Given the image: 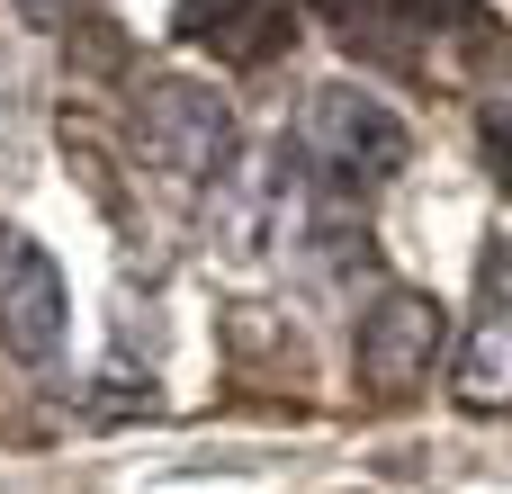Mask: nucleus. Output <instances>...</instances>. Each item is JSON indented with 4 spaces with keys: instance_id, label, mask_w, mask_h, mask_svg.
<instances>
[{
    "instance_id": "f257e3e1",
    "label": "nucleus",
    "mask_w": 512,
    "mask_h": 494,
    "mask_svg": "<svg viewBox=\"0 0 512 494\" xmlns=\"http://www.w3.org/2000/svg\"><path fill=\"white\" fill-rule=\"evenodd\" d=\"M288 162L315 189L360 198V189H378V180H396L414 162V126L360 81H315L297 99V117H288Z\"/></svg>"
},
{
    "instance_id": "f03ea898",
    "label": "nucleus",
    "mask_w": 512,
    "mask_h": 494,
    "mask_svg": "<svg viewBox=\"0 0 512 494\" xmlns=\"http://www.w3.org/2000/svg\"><path fill=\"white\" fill-rule=\"evenodd\" d=\"M135 144H144L171 180H225L243 135H234V108H225L207 81L162 72V81L135 90Z\"/></svg>"
},
{
    "instance_id": "7ed1b4c3",
    "label": "nucleus",
    "mask_w": 512,
    "mask_h": 494,
    "mask_svg": "<svg viewBox=\"0 0 512 494\" xmlns=\"http://www.w3.org/2000/svg\"><path fill=\"white\" fill-rule=\"evenodd\" d=\"M441 342H450L441 297H423V288H378V297L360 306L351 369H360L369 396H414V387L441 369Z\"/></svg>"
},
{
    "instance_id": "20e7f679",
    "label": "nucleus",
    "mask_w": 512,
    "mask_h": 494,
    "mask_svg": "<svg viewBox=\"0 0 512 494\" xmlns=\"http://www.w3.org/2000/svg\"><path fill=\"white\" fill-rule=\"evenodd\" d=\"M351 54H387V63H423V45H450V36H477L495 45V9L477 0H306Z\"/></svg>"
},
{
    "instance_id": "39448f33",
    "label": "nucleus",
    "mask_w": 512,
    "mask_h": 494,
    "mask_svg": "<svg viewBox=\"0 0 512 494\" xmlns=\"http://www.w3.org/2000/svg\"><path fill=\"white\" fill-rule=\"evenodd\" d=\"M0 342H9L27 369H45V360L63 351V270H54L45 243L18 234V225H0Z\"/></svg>"
},
{
    "instance_id": "423d86ee",
    "label": "nucleus",
    "mask_w": 512,
    "mask_h": 494,
    "mask_svg": "<svg viewBox=\"0 0 512 494\" xmlns=\"http://www.w3.org/2000/svg\"><path fill=\"white\" fill-rule=\"evenodd\" d=\"M171 36L198 45V54H216V63H243L252 72V63H270L288 45V0H180Z\"/></svg>"
},
{
    "instance_id": "0eeeda50",
    "label": "nucleus",
    "mask_w": 512,
    "mask_h": 494,
    "mask_svg": "<svg viewBox=\"0 0 512 494\" xmlns=\"http://www.w3.org/2000/svg\"><path fill=\"white\" fill-rule=\"evenodd\" d=\"M450 396H459V414H512V306L504 297L468 324V342L450 360Z\"/></svg>"
},
{
    "instance_id": "6e6552de",
    "label": "nucleus",
    "mask_w": 512,
    "mask_h": 494,
    "mask_svg": "<svg viewBox=\"0 0 512 494\" xmlns=\"http://www.w3.org/2000/svg\"><path fill=\"white\" fill-rule=\"evenodd\" d=\"M477 162H486V180L512 198V99H495V108L477 117Z\"/></svg>"
},
{
    "instance_id": "1a4fd4ad",
    "label": "nucleus",
    "mask_w": 512,
    "mask_h": 494,
    "mask_svg": "<svg viewBox=\"0 0 512 494\" xmlns=\"http://www.w3.org/2000/svg\"><path fill=\"white\" fill-rule=\"evenodd\" d=\"M9 9H18L27 27H72V18H81L90 0H9Z\"/></svg>"
},
{
    "instance_id": "9d476101",
    "label": "nucleus",
    "mask_w": 512,
    "mask_h": 494,
    "mask_svg": "<svg viewBox=\"0 0 512 494\" xmlns=\"http://www.w3.org/2000/svg\"><path fill=\"white\" fill-rule=\"evenodd\" d=\"M495 288H512V270H504V279H495Z\"/></svg>"
}]
</instances>
